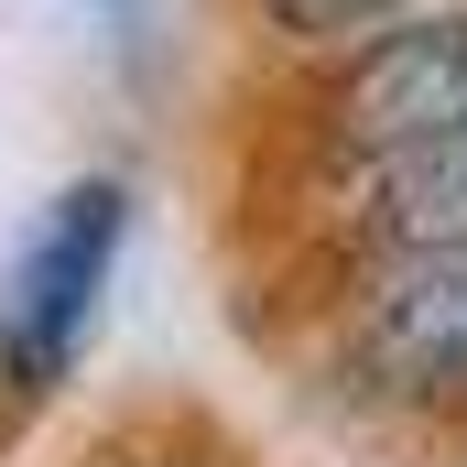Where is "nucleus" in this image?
<instances>
[{
    "label": "nucleus",
    "instance_id": "1",
    "mask_svg": "<svg viewBox=\"0 0 467 467\" xmlns=\"http://www.w3.org/2000/svg\"><path fill=\"white\" fill-rule=\"evenodd\" d=\"M316 130H327L337 174H391V163L457 152L467 141V11H402L369 44H348L327 99H316Z\"/></svg>",
    "mask_w": 467,
    "mask_h": 467
},
{
    "label": "nucleus",
    "instance_id": "4",
    "mask_svg": "<svg viewBox=\"0 0 467 467\" xmlns=\"http://www.w3.org/2000/svg\"><path fill=\"white\" fill-rule=\"evenodd\" d=\"M261 11H272V33H294V44H337V55H348V44L380 33V22H402L413 0H261Z\"/></svg>",
    "mask_w": 467,
    "mask_h": 467
},
{
    "label": "nucleus",
    "instance_id": "3",
    "mask_svg": "<svg viewBox=\"0 0 467 467\" xmlns=\"http://www.w3.org/2000/svg\"><path fill=\"white\" fill-rule=\"evenodd\" d=\"M348 369L380 402L467 413V239L358 272V294H348Z\"/></svg>",
    "mask_w": 467,
    "mask_h": 467
},
{
    "label": "nucleus",
    "instance_id": "2",
    "mask_svg": "<svg viewBox=\"0 0 467 467\" xmlns=\"http://www.w3.org/2000/svg\"><path fill=\"white\" fill-rule=\"evenodd\" d=\"M109 261H119V185L109 174L66 185L0 272V380L11 391H55L77 369L88 327H99V294H109Z\"/></svg>",
    "mask_w": 467,
    "mask_h": 467
}]
</instances>
